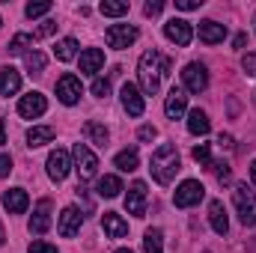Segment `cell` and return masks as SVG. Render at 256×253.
Wrapping results in <instances>:
<instances>
[{"instance_id":"obj_1","label":"cell","mask_w":256,"mask_h":253,"mask_svg":"<svg viewBox=\"0 0 256 253\" xmlns=\"http://www.w3.org/2000/svg\"><path fill=\"white\" fill-rule=\"evenodd\" d=\"M167 72H170V60H167V57H161L155 48L146 51V54L140 57V63H137L140 92H143V96H155L158 86H161V78H164Z\"/></svg>"},{"instance_id":"obj_2","label":"cell","mask_w":256,"mask_h":253,"mask_svg":"<svg viewBox=\"0 0 256 253\" xmlns=\"http://www.w3.org/2000/svg\"><path fill=\"white\" fill-rule=\"evenodd\" d=\"M149 170H152V176H155L158 185H170V182L176 179V173L182 170L179 149H176L173 143H161V146L152 152V158H149Z\"/></svg>"},{"instance_id":"obj_3","label":"cell","mask_w":256,"mask_h":253,"mask_svg":"<svg viewBox=\"0 0 256 253\" xmlns=\"http://www.w3.org/2000/svg\"><path fill=\"white\" fill-rule=\"evenodd\" d=\"M232 202H236L238 220H242L244 226H256V196H254V190H248V185H236Z\"/></svg>"},{"instance_id":"obj_4","label":"cell","mask_w":256,"mask_h":253,"mask_svg":"<svg viewBox=\"0 0 256 253\" xmlns=\"http://www.w3.org/2000/svg\"><path fill=\"white\" fill-rule=\"evenodd\" d=\"M72 155H74V170H78L80 182H90V179L98 173V155H96L86 143H78Z\"/></svg>"},{"instance_id":"obj_5","label":"cell","mask_w":256,"mask_h":253,"mask_svg":"<svg viewBox=\"0 0 256 253\" xmlns=\"http://www.w3.org/2000/svg\"><path fill=\"white\" fill-rule=\"evenodd\" d=\"M182 84H185V90L194 92V96L206 92V90H208V72H206V66L202 63H188L185 68H182Z\"/></svg>"},{"instance_id":"obj_6","label":"cell","mask_w":256,"mask_h":253,"mask_svg":"<svg viewBox=\"0 0 256 253\" xmlns=\"http://www.w3.org/2000/svg\"><path fill=\"white\" fill-rule=\"evenodd\" d=\"M137 36H140V33H137L134 24H110L108 33H104V39H108L110 48H128V45L137 42Z\"/></svg>"},{"instance_id":"obj_7","label":"cell","mask_w":256,"mask_h":253,"mask_svg":"<svg viewBox=\"0 0 256 253\" xmlns=\"http://www.w3.org/2000/svg\"><path fill=\"white\" fill-rule=\"evenodd\" d=\"M202 196H206V188H202L196 179H185V182L176 188V196H173V200H176L179 208H191V206H196Z\"/></svg>"},{"instance_id":"obj_8","label":"cell","mask_w":256,"mask_h":253,"mask_svg":"<svg viewBox=\"0 0 256 253\" xmlns=\"http://www.w3.org/2000/svg\"><path fill=\"white\" fill-rule=\"evenodd\" d=\"M164 36H167L170 42H176L179 48H185V45H191V39H194V27L185 18H170V21L164 24Z\"/></svg>"},{"instance_id":"obj_9","label":"cell","mask_w":256,"mask_h":253,"mask_svg":"<svg viewBox=\"0 0 256 253\" xmlns=\"http://www.w3.org/2000/svg\"><path fill=\"white\" fill-rule=\"evenodd\" d=\"M45 110H48V98H45L42 92H27V96H21V102H18V114H21L24 120H39Z\"/></svg>"},{"instance_id":"obj_10","label":"cell","mask_w":256,"mask_h":253,"mask_svg":"<svg viewBox=\"0 0 256 253\" xmlns=\"http://www.w3.org/2000/svg\"><path fill=\"white\" fill-rule=\"evenodd\" d=\"M80 224H84V214L74 206H66L63 212H60V220H57V232L63 238H72V236L80 232Z\"/></svg>"},{"instance_id":"obj_11","label":"cell","mask_w":256,"mask_h":253,"mask_svg":"<svg viewBox=\"0 0 256 253\" xmlns=\"http://www.w3.org/2000/svg\"><path fill=\"white\" fill-rule=\"evenodd\" d=\"M51 230V200H39L33 214H30V232L33 236H45Z\"/></svg>"},{"instance_id":"obj_12","label":"cell","mask_w":256,"mask_h":253,"mask_svg":"<svg viewBox=\"0 0 256 253\" xmlns=\"http://www.w3.org/2000/svg\"><path fill=\"white\" fill-rule=\"evenodd\" d=\"M146 182H134L126 194V208L128 214H134V218H143L146 214Z\"/></svg>"},{"instance_id":"obj_13","label":"cell","mask_w":256,"mask_h":253,"mask_svg":"<svg viewBox=\"0 0 256 253\" xmlns=\"http://www.w3.org/2000/svg\"><path fill=\"white\" fill-rule=\"evenodd\" d=\"M57 98H60L63 104H78V102H80V78L63 74V78L57 80Z\"/></svg>"},{"instance_id":"obj_14","label":"cell","mask_w":256,"mask_h":253,"mask_svg":"<svg viewBox=\"0 0 256 253\" xmlns=\"http://www.w3.org/2000/svg\"><path fill=\"white\" fill-rule=\"evenodd\" d=\"M68 170H72L68 152H66V149H54V152L48 155V176H51L54 182H63L66 176H68Z\"/></svg>"},{"instance_id":"obj_15","label":"cell","mask_w":256,"mask_h":253,"mask_svg":"<svg viewBox=\"0 0 256 253\" xmlns=\"http://www.w3.org/2000/svg\"><path fill=\"white\" fill-rule=\"evenodd\" d=\"M120 98H122V108L128 110V116H143V110H146V104H143V92H140L134 84H126V86H122Z\"/></svg>"},{"instance_id":"obj_16","label":"cell","mask_w":256,"mask_h":253,"mask_svg":"<svg viewBox=\"0 0 256 253\" xmlns=\"http://www.w3.org/2000/svg\"><path fill=\"white\" fill-rule=\"evenodd\" d=\"M3 208L9 212V214H24L27 208H30V196H27V190L24 188H9L3 194Z\"/></svg>"},{"instance_id":"obj_17","label":"cell","mask_w":256,"mask_h":253,"mask_svg":"<svg viewBox=\"0 0 256 253\" xmlns=\"http://www.w3.org/2000/svg\"><path fill=\"white\" fill-rule=\"evenodd\" d=\"M188 110V96H185V90H170L167 92V102H164V114L170 116V120H182V114Z\"/></svg>"},{"instance_id":"obj_18","label":"cell","mask_w":256,"mask_h":253,"mask_svg":"<svg viewBox=\"0 0 256 253\" xmlns=\"http://www.w3.org/2000/svg\"><path fill=\"white\" fill-rule=\"evenodd\" d=\"M208 224H212V230L218 236H226L230 232V218H226V208H224L220 200H212L208 202Z\"/></svg>"},{"instance_id":"obj_19","label":"cell","mask_w":256,"mask_h":253,"mask_svg":"<svg viewBox=\"0 0 256 253\" xmlns=\"http://www.w3.org/2000/svg\"><path fill=\"white\" fill-rule=\"evenodd\" d=\"M102 226H104V236H108V238H126L128 236V224L116 214V212H104Z\"/></svg>"},{"instance_id":"obj_20","label":"cell","mask_w":256,"mask_h":253,"mask_svg":"<svg viewBox=\"0 0 256 253\" xmlns=\"http://www.w3.org/2000/svg\"><path fill=\"white\" fill-rule=\"evenodd\" d=\"M200 39L206 45H218L226 39V24H218V21H202L200 24Z\"/></svg>"},{"instance_id":"obj_21","label":"cell","mask_w":256,"mask_h":253,"mask_svg":"<svg viewBox=\"0 0 256 253\" xmlns=\"http://www.w3.org/2000/svg\"><path fill=\"white\" fill-rule=\"evenodd\" d=\"M18 90H21V74H18V68H12V66L0 68V92H3V96H15Z\"/></svg>"},{"instance_id":"obj_22","label":"cell","mask_w":256,"mask_h":253,"mask_svg":"<svg viewBox=\"0 0 256 253\" xmlns=\"http://www.w3.org/2000/svg\"><path fill=\"white\" fill-rule=\"evenodd\" d=\"M102 66H104V54H102L98 48H86V51L80 54V72H84V74H98Z\"/></svg>"},{"instance_id":"obj_23","label":"cell","mask_w":256,"mask_h":253,"mask_svg":"<svg viewBox=\"0 0 256 253\" xmlns=\"http://www.w3.org/2000/svg\"><path fill=\"white\" fill-rule=\"evenodd\" d=\"M120 190H126L120 176H102V179H98V185H96V194H98V196H104V200L120 196Z\"/></svg>"},{"instance_id":"obj_24","label":"cell","mask_w":256,"mask_h":253,"mask_svg":"<svg viewBox=\"0 0 256 253\" xmlns=\"http://www.w3.org/2000/svg\"><path fill=\"white\" fill-rule=\"evenodd\" d=\"M84 137H86L90 143H96V146H108V140H110V131L102 126V122L90 120V122L84 126Z\"/></svg>"},{"instance_id":"obj_25","label":"cell","mask_w":256,"mask_h":253,"mask_svg":"<svg viewBox=\"0 0 256 253\" xmlns=\"http://www.w3.org/2000/svg\"><path fill=\"white\" fill-rule=\"evenodd\" d=\"M51 140H54V128L51 126H33L27 131V146H30V149L45 146V143H51Z\"/></svg>"},{"instance_id":"obj_26","label":"cell","mask_w":256,"mask_h":253,"mask_svg":"<svg viewBox=\"0 0 256 253\" xmlns=\"http://www.w3.org/2000/svg\"><path fill=\"white\" fill-rule=\"evenodd\" d=\"M208 128H212V122H208V114L206 110H191L188 114V131L191 134H196V137H202V134H208Z\"/></svg>"},{"instance_id":"obj_27","label":"cell","mask_w":256,"mask_h":253,"mask_svg":"<svg viewBox=\"0 0 256 253\" xmlns=\"http://www.w3.org/2000/svg\"><path fill=\"white\" fill-rule=\"evenodd\" d=\"M114 164H116L122 173H131V170H137V164H140V155H137V149H134V146H128V149H122V152L114 158Z\"/></svg>"},{"instance_id":"obj_28","label":"cell","mask_w":256,"mask_h":253,"mask_svg":"<svg viewBox=\"0 0 256 253\" xmlns=\"http://www.w3.org/2000/svg\"><path fill=\"white\" fill-rule=\"evenodd\" d=\"M54 57L60 60V63H68V60H74L78 57V42L68 36V39H60L57 45H54Z\"/></svg>"},{"instance_id":"obj_29","label":"cell","mask_w":256,"mask_h":253,"mask_svg":"<svg viewBox=\"0 0 256 253\" xmlns=\"http://www.w3.org/2000/svg\"><path fill=\"white\" fill-rule=\"evenodd\" d=\"M143 250L146 253H164V236H161V230H146V236H143Z\"/></svg>"},{"instance_id":"obj_30","label":"cell","mask_w":256,"mask_h":253,"mask_svg":"<svg viewBox=\"0 0 256 253\" xmlns=\"http://www.w3.org/2000/svg\"><path fill=\"white\" fill-rule=\"evenodd\" d=\"M102 15H108V18H120V15H126L128 12V3L126 0H102Z\"/></svg>"},{"instance_id":"obj_31","label":"cell","mask_w":256,"mask_h":253,"mask_svg":"<svg viewBox=\"0 0 256 253\" xmlns=\"http://www.w3.org/2000/svg\"><path fill=\"white\" fill-rule=\"evenodd\" d=\"M24 66H27L30 74L45 72V54H42V51H27V54H24Z\"/></svg>"},{"instance_id":"obj_32","label":"cell","mask_w":256,"mask_h":253,"mask_svg":"<svg viewBox=\"0 0 256 253\" xmlns=\"http://www.w3.org/2000/svg\"><path fill=\"white\" fill-rule=\"evenodd\" d=\"M30 45H33V36H30V33H18V36L6 45V51H9V54H27Z\"/></svg>"},{"instance_id":"obj_33","label":"cell","mask_w":256,"mask_h":253,"mask_svg":"<svg viewBox=\"0 0 256 253\" xmlns=\"http://www.w3.org/2000/svg\"><path fill=\"white\" fill-rule=\"evenodd\" d=\"M212 170H214V176H218V182L220 185H230L232 182V170H230V164L226 161H214V164H208Z\"/></svg>"},{"instance_id":"obj_34","label":"cell","mask_w":256,"mask_h":253,"mask_svg":"<svg viewBox=\"0 0 256 253\" xmlns=\"http://www.w3.org/2000/svg\"><path fill=\"white\" fill-rule=\"evenodd\" d=\"M27 18H42V15H48L51 12V3L48 0H39V3H27Z\"/></svg>"},{"instance_id":"obj_35","label":"cell","mask_w":256,"mask_h":253,"mask_svg":"<svg viewBox=\"0 0 256 253\" xmlns=\"http://www.w3.org/2000/svg\"><path fill=\"white\" fill-rule=\"evenodd\" d=\"M194 161H196V164H206V167H208V164H212V152H208V143H200V146H194Z\"/></svg>"},{"instance_id":"obj_36","label":"cell","mask_w":256,"mask_h":253,"mask_svg":"<svg viewBox=\"0 0 256 253\" xmlns=\"http://www.w3.org/2000/svg\"><path fill=\"white\" fill-rule=\"evenodd\" d=\"M92 96L108 98V96H110V80H108V78H96V80H92Z\"/></svg>"},{"instance_id":"obj_37","label":"cell","mask_w":256,"mask_h":253,"mask_svg":"<svg viewBox=\"0 0 256 253\" xmlns=\"http://www.w3.org/2000/svg\"><path fill=\"white\" fill-rule=\"evenodd\" d=\"M30 253H60L54 244H48V242H30V248H27Z\"/></svg>"},{"instance_id":"obj_38","label":"cell","mask_w":256,"mask_h":253,"mask_svg":"<svg viewBox=\"0 0 256 253\" xmlns=\"http://www.w3.org/2000/svg\"><path fill=\"white\" fill-rule=\"evenodd\" d=\"M54 30H57V21H42L39 30H36V39H45V36H51Z\"/></svg>"},{"instance_id":"obj_39","label":"cell","mask_w":256,"mask_h":253,"mask_svg":"<svg viewBox=\"0 0 256 253\" xmlns=\"http://www.w3.org/2000/svg\"><path fill=\"white\" fill-rule=\"evenodd\" d=\"M242 68H244L250 78H256V54H244V57H242Z\"/></svg>"},{"instance_id":"obj_40","label":"cell","mask_w":256,"mask_h":253,"mask_svg":"<svg viewBox=\"0 0 256 253\" xmlns=\"http://www.w3.org/2000/svg\"><path fill=\"white\" fill-rule=\"evenodd\" d=\"M137 137H140L143 143H146V140H155V137H158V128L155 126H143L140 131H137Z\"/></svg>"},{"instance_id":"obj_41","label":"cell","mask_w":256,"mask_h":253,"mask_svg":"<svg viewBox=\"0 0 256 253\" xmlns=\"http://www.w3.org/2000/svg\"><path fill=\"white\" fill-rule=\"evenodd\" d=\"M200 6H202V0H176V9H182V12H191Z\"/></svg>"},{"instance_id":"obj_42","label":"cell","mask_w":256,"mask_h":253,"mask_svg":"<svg viewBox=\"0 0 256 253\" xmlns=\"http://www.w3.org/2000/svg\"><path fill=\"white\" fill-rule=\"evenodd\" d=\"M161 9H164V3H161V0H149V3H146V6H143V12H146V15H149V18H152V15H158V12H161Z\"/></svg>"},{"instance_id":"obj_43","label":"cell","mask_w":256,"mask_h":253,"mask_svg":"<svg viewBox=\"0 0 256 253\" xmlns=\"http://www.w3.org/2000/svg\"><path fill=\"white\" fill-rule=\"evenodd\" d=\"M12 173V158L9 155H0V179H6Z\"/></svg>"},{"instance_id":"obj_44","label":"cell","mask_w":256,"mask_h":253,"mask_svg":"<svg viewBox=\"0 0 256 253\" xmlns=\"http://www.w3.org/2000/svg\"><path fill=\"white\" fill-rule=\"evenodd\" d=\"M218 146H220V149H232L236 143H232V137H230V134H220V137H218Z\"/></svg>"},{"instance_id":"obj_45","label":"cell","mask_w":256,"mask_h":253,"mask_svg":"<svg viewBox=\"0 0 256 253\" xmlns=\"http://www.w3.org/2000/svg\"><path fill=\"white\" fill-rule=\"evenodd\" d=\"M244 45H248V33H238V36L232 39V48H238V51H242Z\"/></svg>"},{"instance_id":"obj_46","label":"cell","mask_w":256,"mask_h":253,"mask_svg":"<svg viewBox=\"0 0 256 253\" xmlns=\"http://www.w3.org/2000/svg\"><path fill=\"white\" fill-rule=\"evenodd\" d=\"M6 143V128H3V120H0V146Z\"/></svg>"},{"instance_id":"obj_47","label":"cell","mask_w":256,"mask_h":253,"mask_svg":"<svg viewBox=\"0 0 256 253\" xmlns=\"http://www.w3.org/2000/svg\"><path fill=\"white\" fill-rule=\"evenodd\" d=\"M250 182H254V188H256V161L250 164Z\"/></svg>"},{"instance_id":"obj_48","label":"cell","mask_w":256,"mask_h":253,"mask_svg":"<svg viewBox=\"0 0 256 253\" xmlns=\"http://www.w3.org/2000/svg\"><path fill=\"white\" fill-rule=\"evenodd\" d=\"M6 242V232H3V224H0V244Z\"/></svg>"},{"instance_id":"obj_49","label":"cell","mask_w":256,"mask_h":253,"mask_svg":"<svg viewBox=\"0 0 256 253\" xmlns=\"http://www.w3.org/2000/svg\"><path fill=\"white\" fill-rule=\"evenodd\" d=\"M114 253H134V250H128V248H120V250H114Z\"/></svg>"},{"instance_id":"obj_50","label":"cell","mask_w":256,"mask_h":253,"mask_svg":"<svg viewBox=\"0 0 256 253\" xmlns=\"http://www.w3.org/2000/svg\"><path fill=\"white\" fill-rule=\"evenodd\" d=\"M0 24H3V21H0Z\"/></svg>"},{"instance_id":"obj_51","label":"cell","mask_w":256,"mask_h":253,"mask_svg":"<svg viewBox=\"0 0 256 253\" xmlns=\"http://www.w3.org/2000/svg\"><path fill=\"white\" fill-rule=\"evenodd\" d=\"M206 253H208V250H206Z\"/></svg>"}]
</instances>
